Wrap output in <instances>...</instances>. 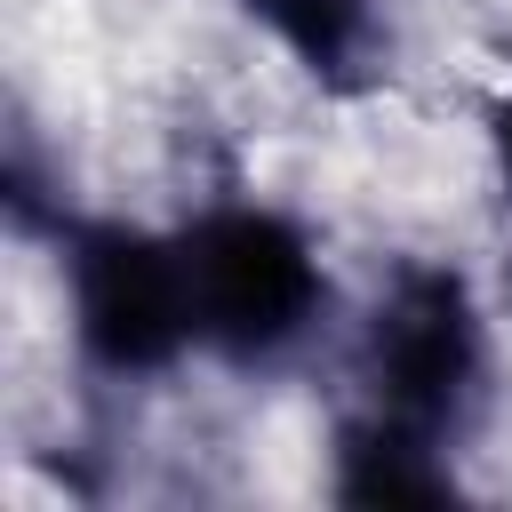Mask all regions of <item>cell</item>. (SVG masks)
I'll return each mask as SVG.
<instances>
[{
    "mask_svg": "<svg viewBox=\"0 0 512 512\" xmlns=\"http://www.w3.org/2000/svg\"><path fill=\"white\" fill-rule=\"evenodd\" d=\"M240 8L328 88H352L376 72V48H384L376 0H240Z\"/></svg>",
    "mask_w": 512,
    "mask_h": 512,
    "instance_id": "5b68a950",
    "label": "cell"
},
{
    "mask_svg": "<svg viewBox=\"0 0 512 512\" xmlns=\"http://www.w3.org/2000/svg\"><path fill=\"white\" fill-rule=\"evenodd\" d=\"M456 488L448 472V448L408 432V424H384V416H360L336 448V496L344 504H440Z\"/></svg>",
    "mask_w": 512,
    "mask_h": 512,
    "instance_id": "277c9868",
    "label": "cell"
},
{
    "mask_svg": "<svg viewBox=\"0 0 512 512\" xmlns=\"http://www.w3.org/2000/svg\"><path fill=\"white\" fill-rule=\"evenodd\" d=\"M64 288L72 336L104 376H160L184 344H200L184 240H160L144 224H72Z\"/></svg>",
    "mask_w": 512,
    "mask_h": 512,
    "instance_id": "3957f363",
    "label": "cell"
},
{
    "mask_svg": "<svg viewBox=\"0 0 512 512\" xmlns=\"http://www.w3.org/2000/svg\"><path fill=\"white\" fill-rule=\"evenodd\" d=\"M480 312H472V288L440 264H408L376 312H368V336H360V376H368V416L384 424H408L424 440H456L472 400H480Z\"/></svg>",
    "mask_w": 512,
    "mask_h": 512,
    "instance_id": "7a4b0ae2",
    "label": "cell"
},
{
    "mask_svg": "<svg viewBox=\"0 0 512 512\" xmlns=\"http://www.w3.org/2000/svg\"><path fill=\"white\" fill-rule=\"evenodd\" d=\"M184 280H192L200 344L240 368L296 352L328 304V280H320L304 224H288L280 208H256V200L208 208L184 232Z\"/></svg>",
    "mask_w": 512,
    "mask_h": 512,
    "instance_id": "6da1fadb",
    "label": "cell"
},
{
    "mask_svg": "<svg viewBox=\"0 0 512 512\" xmlns=\"http://www.w3.org/2000/svg\"><path fill=\"white\" fill-rule=\"evenodd\" d=\"M496 168H504V192H512V104L496 112Z\"/></svg>",
    "mask_w": 512,
    "mask_h": 512,
    "instance_id": "8992f818",
    "label": "cell"
}]
</instances>
